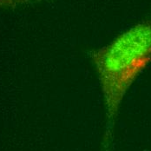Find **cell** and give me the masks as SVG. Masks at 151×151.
I'll return each mask as SVG.
<instances>
[{
  "label": "cell",
  "mask_w": 151,
  "mask_h": 151,
  "mask_svg": "<svg viewBox=\"0 0 151 151\" xmlns=\"http://www.w3.org/2000/svg\"><path fill=\"white\" fill-rule=\"evenodd\" d=\"M91 58L105 103V141L109 145L124 96L151 63V20L142 21L122 32L109 45L94 50Z\"/></svg>",
  "instance_id": "1"
},
{
  "label": "cell",
  "mask_w": 151,
  "mask_h": 151,
  "mask_svg": "<svg viewBox=\"0 0 151 151\" xmlns=\"http://www.w3.org/2000/svg\"><path fill=\"white\" fill-rule=\"evenodd\" d=\"M32 1L35 0H0V6H15Z\"/></svg>",
  "instance_id": "2"
}]
</instances>
